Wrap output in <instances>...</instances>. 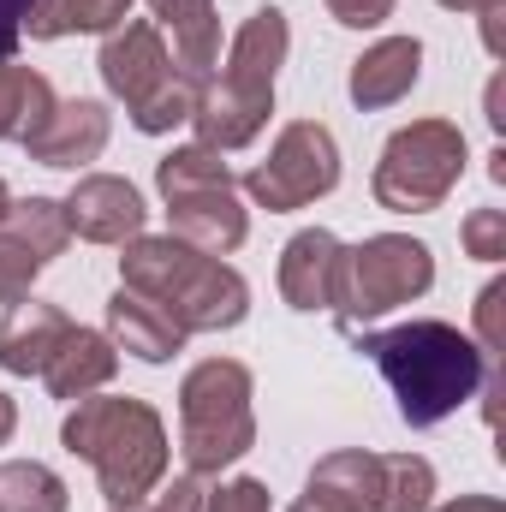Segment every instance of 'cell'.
I'll list each match as a JSON object with an SVG mask.
<instances>
[{
  "mask_svg": "<svg viewBox=\"0 0 506 512\" xmlns=\"http://www.w3.org/2000/svg\"><path fill=\"white\" fill-rule=\"evenodd\" d=\"M292 512H334V507H322V501H310V495H304V501H298Z\"/></svg>",
  "mask_w": 506,
  "mask_h": 512,
  "instance_id": "cell-41",
  "label": "cell"
},
{
  "mask_svg": "<svg viewBox=\"0 0 506 512\" xmlns=\"http://www.w3.org/2000/svg\"><path fill=\"white\" fill-rule=\"evenodd\" d=\"M233 167L221 161V149L209 143H185V149H167L155 161V191L173 203V197H197V191H233Z\"/></svg>",
  "mask_w": 506,
  "mask_h": 512,
  "instance_id": "cell-21",
  "label": "cell"
},
{
  "mask_svg": "<svg viewBox=\"0 0 506 512\" xmlns=\"http://www.w3.org/2000/svg\"><path fill=\"white\" fill-rule=\"evenodd\" d=\"M256 447L251 370L239 358H203L179 382V453L197 477H221Z\"/></svg>",
  "mask_w": 506,
  "mask_h": 512,
  "instance_id": "cell-3",
  "label": "cell"
},
{
  "mask_svg": "<svg viewBox=\"0 0 506 512\" xmlns=\"http://www.w3.org/2000/svg\"><path fill=\"white\" fill-rule=\"evenodd\" d=\"M203 501H209L203 477H197V471H185V477H173V483L155 495V507H149V512H203Z\"/></svg>",
  "mask_w": 506,
  "mask_h": 512,
  "instance_id": "cell-33",
  "label": "cell"
},
{
  "mask_svg": "<svg viewBox=\"0 0 506 512\" xmlns=\"http://www.w3.org/2000/svg\"><path fill=\"white\" fill-rule=\"evenodd\" d=\"M328 12H334V24H346V30H376L393 18V0H328Z\"/></svg>",
  "mask_w": 506,
  "mask_h": 512,
  "instance_id": "cell-34",
  "label": "cell"
},
{
  "mask_svg": "<svg viewBox=\"0 0 506 512\" xmlns=\"http://www.w3.org/2000/svg\"><path fill=\"white\" fill-rule=\"evenodd\" d=\"M435 286V256L411 233H376L364 245L340 256V280H334V316L346 328H364L387 310L423 298Z\"/></svg>",
  "mask_w": 506,
  "mask_h": 512,
  "instance_id": "cell-5",
  "label": "cell"
},
{
  "mask_svg": "<svg viewBox=\"0 0 506 512\" xmlns=\"http://www.w3.org/2000/svg\"><path fill=\"white\" fill-rule=\"evenodd\" d=\"M203 512H268V483H256V477H233V483H221Z\"/></svg>",
  "mask_w": 506,
  "mask_h": 512,
  "instance_id": "cell-29",
  "label": "cell"
},
{
  "mask_svg": "<svg viewBox=\"0 0 506 512\" xmlns=\"http://www.w3.org/2000/svg\"><path fill=\"white\" fill-rule=\"evenodd\" d=\"M24 12H30V0H0V60H12V48H18Z\"/></svg>",
  "mask_w": 506,
  "mask_h": 512,
  "instance_id": "cell-36",
  "label": "cell"
},
{
  "mask_svg": "<svg viewBox=\"0 0 506 512\" xmlns=\"http://www.w3.org/2000/svg\"><path fill=\"white\" fill-rule=\"evenodd\" d=\"M12 429H18V405L0 393V447H6V435H12Z\"/></svg>",
  "mask_w": 506,
  "mask_h": 512,
  "instance_id": "cell-39",
  "label": "cell"
},
{
  "mask_svg": "<svg viewBox=\"0 0 506 512\" xmlns=\"http://www.w3.org/2000/svg\"><path fill=\"white\" fill-rule=\"evenodd\" d=\"M72 459H90L108 507H137L167 477V423L143 399H78L60 423Z\"/></svg>",
  "mask_w": 506,
  "mask_h": 512,
  "instance_id": "cell-2",
  "label": "cell"
},
{
  "mask_svg": "<svg viewBox=\"0 0 506 512\" xmlns=\"http://www.w3.org/2000/svg\"><path fill=\"white\" fill-rule=\"evenodd\" d=\"M108 131H114V120H108L102 102L72 96V102H54V114L24 137V149L42 167H84V161H96L108 149Z\"/></svg>",
  "mask_w": 506,
  "mask_h": 512,
  "instance_id": "cell-10",
  "label": "cell"
},
{
  "mask_svg": "<svg viewBox=\"0 0 506 512\" xmlns=\"http://www.w3.org/2000/svg\"><path fill=\"white\" fill-rule=\"evenodd\" d=\"M459 239H465V251L477 256V262H501L506 256V209H471L465 227H459Z\"/></svg>",
  "mask_w": 506,
  "mask_h": 512,
  "instance_id": "cell-27",
  "label": "cell"
},
{
  "mask_svg": "<svg viewBox=\"0 0 506 512\" xmlns=\"http://www.w3.org/2000/svg\"><path fill=\"white\" fill-rule=\"evenodd\" d=\"M60 209H66V227H72L78 239H90V245H126V239L143 233V221H149L137 185L120 179V173H90V179H78Z\"/></svg>",
  "mask_w": 506,
  "mask_h": 512,
  "instance_id": "cell-8",
  "label": "cell"
},
{
  "mask_svg": "<svg viewBox=\"0 0 506 512\" xmlns=\"http://www.w3.org/2000/svg\"><path fill=\"white\" fill-rule=\"evenodd\" d=\"M66 507H72V495L48 465H36V459H6L0 465V512H66Z\"/></svg>",
  "mask_w": 506,
  "mask_h": 512,
  "instance_id": "cell-24",
  "label": "cell"
},
{
  "mask_svg": "<svg viewBox=\"0 0 506 512\" xmlns=\"http://www.w3.org/2000/svg\"><path fill=\"white\" fill-rule=\"evenodd\" d=\"M167 233L173 239H185L191 251L203 256H233L245 245V233H251V221H245V209H239V197L233 191H197V197H173L167 203Z\"/></svg>",
  "mask_w": 506,
  "mask_h": 512,
  "instance_id": "cell-15",
  "label": "cell"
},
{
  "mask_svg": "<svg viewBox=\"0 0 506 512\" xmlns=\"http://www.w3.org/2000/svg\"><path fill=\"white\" fill-rule=\"evenodd\" d=\"M334 185H340V143L322 120H292L274 137L268 161H256L245 173V191L268 215H292V209L328 197Z\"/></svg>",
  "mask_w": 506,
  "mask_h": 512,
  "instance_id": "cell-6",
  "label": "cell"
},
{
  "mask_svg": "<svg viewBox=\"0 0 506 512\" xmlns=\"http://www.w3.org/2000/svg\"><path fill=\"white\" fill-rule=\"evenodd\" d=\"M191 108H197V84H185V78L173 72V78L155 84L143 102H131L126 114L143 137H161V131H173V126H191Z\"/></svg>",
  "mask_w": 506,
  "mask_h": 512,
  "instance_id": "cell-26",
  "label": "cell"
},
{
  "mask_svg": "<svg viewBox=\"0 0 506 512\" xmlns=\"http://www.w3.org/2000/svg\"><path fill=\"white\" fill-rule=\"evenodd\" d=\"M149 12H155L167 30H179V24H197V18H209V12H215V0H149Z\"/></svg>",
  "mask_w": 506,
  "mask_h": 512,
  "instance_id": "cell-35",
  "label": "cell"
},
{
  "mask_svg": "<svg viewBox=\"0 0 506 512\" xmlns=\"http://www.w3.org/2000/svg\"><path fill=\"white\" fill-rule=\"evenodd\" d=\"M358 352L387 376L393 399H399V417L411 429H429V423L453 417L465 399H477V387L489 376L483 346L471 334H459L453 322H435V316L364 334Z\"/></svg>",
  "mask_w": 506,
  "mask_h": 512,
  "instance_id": "cell-1",
  "label": "cell"
},
{
  "mask_svg": "<svg viewBox=\"0 0 506 512\" xmlns=\"http://www.w3.org/2000/svg\"><path fill=\"white\" fill-rule=\"evenodd\" d=\"M108 340H114L120 352H131V358H143V364H167L191 334L167 316V304H155V298L120 286V292L108 298Z\"/></svg>",
  "mask_w": 506,
  "mask_h": 512,
  "instance_id": "cell-16",
  "label": "cell"
},
{
  "mask_svg": "<svg viewBox=\"0 0 506 512\" xmlns=\"http://www.w3.org/2000/svg\"><path fill=\"white\" fill-rule=\"evenodd\" d=\"M42 268H48L42 256H30L24 245H12V239H0V304L30 298V286H36V274H42Z\"/></svg>",
  "mask_w": 506,
  "mask_h": 512,
  "instance_id": "cell-28",
  "label": "cell"
},
{
  "mask_svg": "<svg viewBox=\"0 0 506 512\" xmlns=\"http://www.w3.org/2000/svg\"><path fill=\"white\" fill-rule=\"evenodd\" d=\"M268 114H274V96L268 90H245V84H227V78H209L203 90H197V108H191V126H197V143H209V149H245L262 137L268 126Z\"/></svg>",
  "mask_w": 506,
  "mask_h": 512,
  "instance_id": "cell-11",
  "label": "cell"
},
{
  "mask_svg": "<svg viewBox=\"0 0 506 512\" xmlns=\"http://www.w3.org/2000/svg\"><path fill=\"white\" fill-rule=\"evenodd\" d=\"M114 370H120V346L108 340V334H96V328H78L72 322V334L60 340V352L48 358V370H42V382L54 399H90L96 387L114 382Z\"/></svg>",
  "mask_w": 506,
  "mask_h": 512,
  "instance_id": "cell-18",
  "label": "cell"
},
{
  "mask_svg": "<svg viewBox=\"0 0 506 512\" xmlns=\"http://www.w3.org/2000/svg\"><path fill=\"white\" fill-rule=\"evenodd\" d=\"M48 114H54V84L42 72H30V66L0 60V137H18L24 143Z\"/></svg>",
  "mask_w": 506,
  "mask_h": 512,
  "instance_id": "cell-23",
  "label": "cell"
},
{
  "mask_svg": "<svg viewBox=\"0 0 506 512\" xmlns=\"http://www.w3.org/2000/svg\"><path fill=\"white\" fill-rule=\"evenodd\" d=\"M0 239L24 245V251L42 256V262H54V256L66 251L72 227H66V209H60L54 197H18V203H6V215H0Z\"/></svg>",
  "mask_w": 506,
  "mask_h": 512,
  "instance_id": "cell-22",
  "label": "cell"
},
{
  "mask_svg": "<svg viewBox=\"0 0 506 512\" xmlns=\"http://www.w3.org/2000/svg\"><path fill=\"white\" fill-rule=\"evenodd\" d=\"M346 245L328 227H304L280 251V298L292 310H334V280H340Z\"/></svg>",
  "mask_w": 506,
  "mask_h": 512,
  "instance_id": "cell-12",
  "label": "cell"
},
{
  "mask_svg": "<svg viewBox=\"0 0 506 512\" xmlns=\"http://www.w3.org/2000/svg\"><path fill=\"white\" fill-rule=\"evenodd\" d=\"M435 465L423 453H381V507L376 512H429Z\"/></svg>",
  "mask_w": 506,
  "mask_h": 512,
  "instance_id": "cell-25",
  "label": "cell"
},
{
  "mask_svg": "<svg viewBox=\"0 0 506 512\" xmlns=\"http://www.w3.org/2000/svg\"><path fill=\"white\" fill-rule=\"evenodd\" d=\"M286 48H292V30H286V12L280 6H256L251 18L239 24V36L227 42V84H245V90H268L274 96V72L286 66Z\"/></svg>",
  "mask_w": 506,
  "mask_h": 512,
  "instance_id": "cell-17",
  "label": "cell"
},
{
  "mask_svg": "<svg viewBox=\"0 0 506 512\" xmlns=\"http://www.w3.org/2000/svg\"><path fill=\"white\" fill-rule=\"evenodd\" d=\"M6 203H12V191H6V179H0V215H6Z\"/></svg>",
  "mask_w": 506,
  "mask_h": 512,
  "instance_id": "cell-42",
  "label": "cell"
},
{
  "mask_svg": "<svg viewBox=\"0 0 506 512\" xmlns=\"http://www.w3.org/2000/svg\"><path fill=\"white\" fill-rule=\"evenodd\" d=\"M304 495L322 501V507H334V512H376L381 507V453L340 447V453L316 459Z\"/></svg>",
  "mask_w": 506,
  "mask_h": 512,
  "instance_id": "cell-19",
  "label": "cell"
},
{
  "mask_svg": "<svg viewBox=\"0 0 506 512\" xmlns=\"http://www.w3.org/2000/svg\"><path fill=\"white\" fill-rule=\"evenodd\" d=\"M197 256L203 251H191V245L173 239V233H137V239H126V256H120V286L155 298V304H167L173 286L197 268Z\"/></svg>",
  "mask_w": 506,
  "mask_h": 512,
  "instance_id": "cell-20",
  "label": "cell"
},
{
  "mask_svg": "<svg viewBox=\"0 0 506 512\" xmlns=\"http://www.w3.org/2000/svg\"><path fill=\"white\" fill-rule=\"evenodd\" d=\"M441 512H506V507L501 501H489V495H453Z\"/></svg>",
  "mask_w": 506,
  "mask_h": 512,
  "instance_id": "cell-38",
  "label": "cell"
},
{
  "mask_svg": "<svg viewBox=\"0 0 506 512\" xmlns=\"http://www.w3.org/2000/svg\"><path fill=\"white\" fill-rule=\"evenodd\" d=\"M66 334H72V316H66L60 304L18 298V304L6 310V322H0V370H6V376H42Z\"/></svg>",
  "mask_w": 506,
  "mask_h": 512,
  "instance_id": "cell-14",
  "label": "cell"
},
{
  "mask_svg": "<svg viewBox=\"0 0 506 512\" xmlns=\"http://www.w3.org/2000/svg\"><path fill=\"white\" fill-rule=\"evenodd\" d=\"M24 30H30L36 42H60V36H72V0H30Z\"/></svg>",
  "mask_w": 506,
  "mask_h": 512,
  "instance_id": "cell-31",
  "label": "cell"
},
{
  "mask_svg": "<svg viewBox=\"0 0 506 512\" xmlns=\"http://www.w3.org/2000/svg\"><path fill=\"white\" fill-rule=\"evenodd\" d=\"M96 66H102L108 96H120L126 108H131V102H143L155 84H167V78H173V60H167L161 30H155V24H143V18H126L120 30H108V42H102Z\"/></svg>",
  "mask_w": 506,
  "mask_h": 512,
  "instance_id": "cell-9",
  "label": "cell"
},
{
  "mask_svg": "<svg viewBox=\"0 0 506 512\" xmlns=\"http://www.w3.org/2000/svg\"><path fill=\"white\" fill-rule=\"evenodd\" d=\"M501 304H506V280H489V286H483V298H477V346H483V358L506 346Z\"/></svg>",
  "mask_w": 506,
  "mask_h": 512,
  "instance_id": "cell-30",
  "label": "cell"
},
{
  "mask_svg": "<svg viewBox=\"0 0 506 512\" xmlns=\"http://www.w3.org/2000/svg\"><path fill=\"white\" fill-rule=\"evenodd\" d=\"M167 316H173L185 334H221V328H239V322L251 316V286H245V274L227 268L221 256H197V268L173 286Z\"/></svg>",
  "mask_w": 506,
  "mask_h": 512,
  "instance_id": "cell-7",
  "label": "cell"
},
{
  "mask_svg": "<svg viewBox=\"0 0 506 512\" xmlns=\"http://www.w3.org/2000/svg\"><path fill=\"white\" fill-rule=\"evenodd\" d=\"M417 78H423V42H417V36H381L376 48H364V54L352 60L346 90H352V102H358L364 114H376V108L405 102V96L417 90Z\"/></svg>",
  "mask_w": 506,
  "mask_h": 512,
  "instance_id": "cell-13",
  "label": "cell"
},
{
  "mask_svg": "<svg viewBox=\"0 0 506 512\" xmlns=\"http://www.w3.org/2000/svg\"><path fill=\"white\" fill-rule=\"evenodd\" d=\"M459 179H465V131L453 120H411L387 137L370 191L393 215H429L453 197Z\"/></svg>",
  "mask_w": 506,
  "mask_h": 512,
  "instance_id": "cell-4",
  "label": "cell"
},
{
  "mask_svg": "<svg viewBox=\"0 0 506 512\" xmlns=\"http://www.w3.org/2000/svg\"><path fill=\"white\" fill-rule=\"evenodd\" d=\"M441 6H447V12H477L483 0H441Z\"/></svg>",
  "mask_w": 506,
  "mask_h": 512,
  "instance_id": "cell-40",
  "label": "cell"
},
{
  "mask_svg": "<svg viewBox=\"0 0 506 512\" xmlns=\"http://www.w3.org/2000/svg\"><path fill=\"white\" fill-rule=\"evenodd\" d=\"M477 18H483V48H489V54H495V60H501V18H506V0H483V6H477Z\"/></svg>",
  "mask_w": 506,
  "mask_h": 512,
  "instance_id": "cell-37",
  "label": "cell"
},
{
  "mask_svg": "<svg viewBox=\"0 0 506 512\" xmlns=\"http://www.w3.org/2000/svg\"><path fill=\"white\" fill-rule=\"evenodd\" d=\"M131 18V0H72V30H120Z\"/></svg>",
  "mask_w": 506,
  "mask_h": 512,
  "instance_id": "cell-32",
  "label": "cell"
},
{
  "mask_svg": "<svg viewBox=\"0 0 506 512\" xmlns=\"http://www.w3.org/2000/svg\"><path fill=\"white\" fill-rule=\"evenodd\" d=\"M108 512H143V501H137V507H108Z\"/></svg>",
  "mask_w": 506,
  "mask_h": 512,
  "instance_id": "cell-43",
  "label": "cell"
}]
</instances>
